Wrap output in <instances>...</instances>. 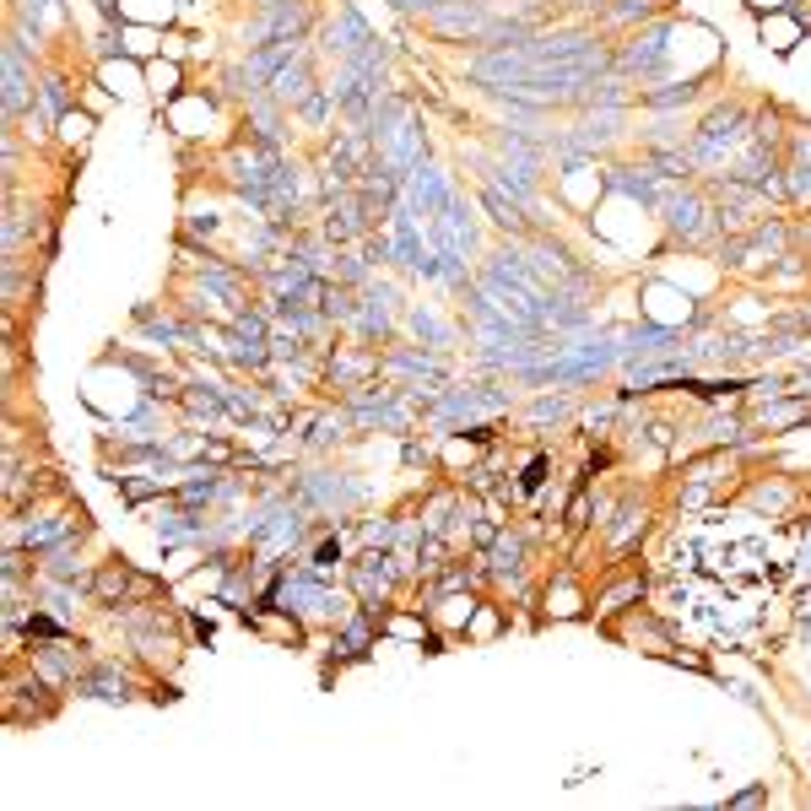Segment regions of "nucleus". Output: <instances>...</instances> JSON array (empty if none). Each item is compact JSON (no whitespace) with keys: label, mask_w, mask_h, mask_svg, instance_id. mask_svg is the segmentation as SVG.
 Here are the masks:
<instances>
[{"label":"nucleus","mask_w":811,"mask_h":811,"mask_svg":"<svg viewBox=\"0 0 811 811\" xmlns=\"http://www.w3.org/2000/svg\"><path fill=\"white\" fill-rule=\"evenodd\" d=\"M368 374H384V357H374V352H336L330 357L336 390H357V384H368Z\"/></svg>","instance_id":"nucleus-12"},{"label":"nucleus","mask_w":811,"mask_h":811,"mask_svg":"<svg viewBox=\"0 0 811 811\" xmlns=\"http://www.w3.org/2000/svg\"><path fill=\"white\" fill-rule=\"evenodd\" d=\"M368 38H374V33H368V22L357 17L352 6H341V17L319 28V49H325V55H341V60H352L357 49L368 44Z\"/></svg>","instance_id":"nucleus-8"},{"label":"nucleus","mask_w":811,"mask_h":811,"mask_svg":"<svg viewBox=\"0 0 811 811\" xmlns=\"http://www.w3.org/2000/svg\"><path fill=\"white\" fill-rule=\"evenodd\" d=\"M644 509H638V503H622L617 509V525H611V552H628L638 536H644Z\"/></svg>","instance_id":"nucleus-19"},{"label":"nucleus","mask_w":811,"mask_h":811,"mask_svg":"<svg viewBox=\"0 0 811 811\" xmlns=\"http://www.w3.org/2000/svg\"><path fill=\"white\" fill-rule=\"evenodd\" d=\"M152 590H157V584L141 579V574H130L125 563H103V568H92V579H87V595H92V601H98V606H114V611L130 606L136 595L146 601Z\"/></svg>","instance_id":"nucleus-4"},{"label":"nucleus","mask_w":811,"mask_h":811,"mask_svg":"<svg viewBox=\"0 0 811 811\" xmlns=\"http://www.w3.org/2000/svg\"><path fill=\"white\" fill-rule=\"evenodd\" d=\"M476 574L471 568H444V574L433 579V590H428V601H444V595H455V590H465V584H471Z\"/></svg>","instance_id":"nucleus-26"},{"label":"nucleus","mask_w":811,"mask_h":811,"mask_svg":"<svg viewBox=\"0 0 811 811\" xmlns=\"http://www.w3.org/2000/svg\"><path fill=\"white\" fill-rule=\"evenodd\" d=\"M628 601H644V579H622L617 590H606L601 601H595V611H622Z\"/></svg>","instance_id":"nucleus-25"},{"label":"nucleus","mask_w":811,"mask_h":811,"mask_svg":"<svg viewBox=\"0 0 811 811\" xmlns=\"http://www.w3.org/2000/svg\"><path fill=\"white\" fill-rule=\"evenodd\" d=\"M33 671L44 676L49 687H71V682H76V655L65 649V638H60V644L33 649Z\"/></svg>","instance_id":"nucleus-14"},{"label":"nucleus","mask_w":811,"mask_h":811,"mask_svg":"<svg viewBox=\"0 0 811 811\" xmlns=\"http://www.w3.org/2000/svg\"><path fill=\"white\" fill-rule=\"evenodd\" d=\"M611 190L633 195V201H644V206H666V190L649 179V168H617V174H611Z\"/></svg>","instance_id":"nucleus-17"},{"label":"nucleus","mask_w":811,"mask_h":811,"mask_svg":"<svg viewBox=\"0 0 811 811\" xmlns=\"http://www.w3.org/2000/svg\"><path fill=\"white\" fill-rule=\"evenodd\" d=\"M730 693H736L741 703H747V709H763V693H757L752 682H730Z\"/></svg>","instance_id":"nucleus-34"},{"label":"nucleus","mask_w":811,"mask_h":811,"mask_svg":"<svg viewBox=\"0 0 811 811\" xmlns=\"http://www.w3.org/2000/svg\"><path fill=\"white\" fill-rule=\"evenodd\" d=\"M38 114H44V119H65V82H60V76H44V82H38Z\"/></svg>","instance_id":"nucleus-24"},{"label":"nucleus","mask_w":811,"mask_h":811,"mask_svg":"<svg viewBox=\"0 0 811 811\" xmlns=\"http://www.w3.org/2000/svg\"><path fill=\"white\" fill-rule=\"evenodd\" d=\"M666 38H671V22H660V28L638 33L628 49H617V55H611V65H617L622 76H655L660 65H666Z\"/></svg>","instance_id":"nucleus-6"},{"label":"nucleus","mask_w":811,"mask_h":811,"mask_svg":"<svg viewBox=\"0 0 811 811\" xmlns=\"http://www.w3.org/2000/svg\"><path fill=\"white\" fill-rule=\"evenodd\" d=\"M28 55H22L17 44H6V119H17L22 109L33 103V92H28Z\"/></svg>","instance_id":"nucleus-13"},{"label":"nucleus","mask_w":811,"mask_h":811,"mask_svg":"<svg viewBox=\"0 0 811 811\" xmlns=\"http://www.w3.org/2000/svg\"><path fill=\"white\" fill-rule=\"evenodd\" d=\"M655 6H666V0H622V6H606L611 22H633V17H649Z\"/></svg>","instance_id":"nucleus-29"},{"label":"nucleus","mask_w":811,"mask_h":811,"mask_svg":"<svg viewBox=\"0 0 811 811\" xmlns=\"http://www.w3.org/2000/svg\"><path fill=\"white\" fill-rule=\"evenodd\" d=\"M163 482H168L163 471H152V476H114V487L125 493V503H146V498H157V493H163Z\"/></svg>","instance_id":"nucleus-22"},{"label":"nucleus","mask_w":811,"mask_h":811,"mask_svg":"<svg viewBox=\"0 0 811 811\" xmlns=\"http://www.w3.org/2000/svg\"><path fill=\"white\" fill-rule=\"evenodd\" d=\"M433 28L449 33V38H476V44H482V33L493 28V17H487L482 0H455V6L438 0V6H433Z\"/></svg>","instance_id":"nucleus-7"},{"label":"nucleus","mask_w":811,"mask_h":811,"mask_svg":"<svg viewBox=\"0 0 811 811\" xmlns=\"http://www.w3.org/2000/svg\"><path fill=\"white\" fill-rule=\"evenodd\" d=\"M666 228L682 238V244H709L714 233V201L709 195H698V190H682V195H666Z\"/></svg>","instance_id":"nucleus-3"},{"label":"nucleus","mask_w":811,"mask_h":811,"mask_svg":"<svg viewBox=\"0 0 811 811\" xmlns=\"http://www.w3.org/2000/svg\"><path fill=\"white\" fill-rule=\"evenodd\" d=\"M763 801H768V790H763V784H752V790L730 795V806H763Z\"/></svg>","instance_id":"nucleus-35"},{"label":"nucleus","mask_w":811,"mask_h":811,"mask_svg":"<svg viewBox=\"0 0 811 811\" xmlns=\"http://www.w3.org/2000/svg\"><path fill=\"white\" fill-rule=\"evenodd\" d=\"M384 374H411V379H428V384H438V379H444V363H438V357H428V352L390 347V352H384Z\"/></svg>","instance_id":"nucleus-15"},{"label":"nucleus","mask_w":811,"mask_h":811,"mask_svg":"<svg viewBox=\"0 0 811 811\" xmlns=\"http://www.w3.org/2000/svg\"><path fill=\"white\" fill-rule=\"evenodd\" d=\"M76 698H98V703H130V682H125V671L119 666H82L76 671Z\"/></svg>","instance_id":"nucleus-9"},{"label":"nucleus","mask_w":811,"mask_h":811,"mask_svg":"<svg viewBox=\"0 0 811 811\" xmlns=\"http://www.w3.org/2000/svg\"><path fill=\"white\" fill-rule=\"evenodd\" d=\"M433 244H438V255H444V260H465L476 249V222H471V211H465L460 195L433 217Z\"/></svg>","instance_id":"nucleus-5"},{"label":"nucleus","mask_w":811,"mask_h":811,"mask_svg":"<svg viewBox=\"0 0 811 811\" xmlns=\"http://www.w3.org/2000/svg\"><path fill=\"white\" fill-rule=\"evenodd\" d=\"M411 330H417V336L428 341L433 352H449V347H455V330H449L444 319H433L428 309H411Z\"/></svg>","instance_id":"nucleus-20"},{"label":"nucleus","mask_w":811,"mask_h":811,"mask_svg":"<svg viewBox=\"0 0 811 811\" xmlns=\"http://www.w3.org/2000/svg\"><path fill=\"white\" fill-rule=\"evenodd\" d=\"M482 206L493 211V222H498L503 233H514V238H520V233H530V222H525V206L514 201V195H503L498 184H482Z\"/></svg>","instance_id":"nucleus-16"},{"label":"nucleus","mask_w":811,"mask_h":811,"mask_svg":"<svg viewBox=\"0 0 811 811\" xmlns=\"http://www.w3.org/2000/svg\"><path fill=\"white\" fill-rule=\"evenodd\" d=\"M390 6H395V11H433L438 0H390Z\"/></svg>","instance_id":"nucleus-36"},{"label":"nucleus","mask_w":811,"mask_h":811,"mask_svg":"<svg viewBox=\"0 0 811 811\" xmlns=\"http://www.w3.org/2000/svg\"><path fill=\"white\" fill-rule=\"evenodd\" d=\"M60 628H65V622L55 617V611H49V617H44V611H33V617L22 622V633H28V638H60Z\"/></svg>","instance_id":"nucleus-30"},{"label":"nucleus","mask_w":811,"mask_h":811,"mask_svg":"<svg viewBox=\"0 0 811 811\" xmlns=\"http://www.w3.org/2000/svg\"><path fill=\"white\" fill-rule=\"evenodd\" d=\"M368 644H374V611H357V617L336 622V638H330V655L336 660H363Z\"/></svg>","instance_id":"nucleus-11"},{"label":"nucleus","mask_w":811,"mask_h":811,"mask_svg":"<svg viewBox=\"0 0 811 811\" xmlns=\"http://www.w3.org/2000/svg\"><path fill=\"white\" fill-rule=\"evenodd\" d=\"M44 601H49V611H55L60 622H76V606H71V595H65V590H44Z\"/></svg>","instance_id":"nucleus-33"},{"label":"nucleus","mask_w":811,"mask_h":811,"mask_svg":"<svg viewBox=\"0 0 811 811\" xmlns=\"http://www.w3.org/2000/svg\"><path fill=\"white\" fill-rule=\"evenodd\" d=\"M752 503H757V509H784V503H790V487H757V493H752Z\"/></svg>","instance_id":"nucleus-32"},{"label":"nucleus","mask_w":811,"mask_h":811,"mask_svg":"<svg viewBox=\"0 0 811 811\" xmlns=\"http://www.w3.org/2000/svg\"><path fill=\"white\" fill-rule=\"evenodd\" d=\"M568 6H601V0H568Z\"/></svg>","instance_id":"nucleus-37"},{"label":"nucleus","mask_w":811,"mask_h":811,"mask_svg":"<svg viewBox=\"0 0 811 811\" xmlns=\"http://www.w3.org/2000/svg\"><path fill=\"white\" fill-rule=\"evenodd\" d=\"M801 417H806V406H763L757 411L763 428H790V422H801Z\"/></svg>","instance_id":"nucleus-28"},{"label":"nucleus","mask_w":811,"mask_h":811,"mask_svg":"<svg viewBox=\"0 0 811 811\" xmlns=\"http://www.w3.org/2000/svg\"><path fill=\"white\" fill-rule=\"evenodd\" d=\"M341 563V536H325L314 547V557H309V568H319V574H325V568H336Z\"/></svg>","instance_id":"nucleus-31"},{"label":"nucleus","mask_w":811,"mask_h":811,"mask_svg":"<svg viewBox=\"0 0 811 811\" xmlns=\"http://www.w3.org/2000/svg\"><path fill=\"white\" fill-rule=\"evenodd\" d=\"M395 574H401V557H390V547H368L363 557L352 563V590L357 601H363V611H384V601H390L395 590Z\"/></svg>","instance_id":"nucleus-2"},{"label":"nucleus","mask_w":811,"mask_h":811,"mask_svg":"<svg viewBox=\"0 0 811 811\" xmlns=\"http://www.w3.org/2000/svg\"><path fill=\"white\" fill-rule=\"evenodd\" d=\"M698 87H703V82H676V87L644 92V103H649V109H660V114H666V109H682V103H693V98H698Z\"/></svg>","instance_id":"nucleus-23"},{"label":"nucleus","mask_w":811,"mask_h":811,"mask_svg":"<svg viewBox=\"0 0 811 811\" xmlns=\"http://www.w3.org/2000/svg\"><path fill=\"white\" fill-rule=\"evenodd\" d=\"M568 411H574V401H568V395H541V401L530 406V417H536V422H563Z\"/></svg>","instance_id":"nucleus-27"},{"label":"nucleus","mask_w":811,"mask_h":811,"mask_svg":"<svg viewBox=\"0 0 811 811\" xmlns=\"http://www.w3.org/2000/svg\"><path fill=\"white\" fill-rule=\"evenodd\" d=\"M747 125H752V119H747V109H741V103H725V109H714V114L698 125V136H693V163H703V168L725 163V152L747 146V136H752Z\"/></svg>","instance_id":"nucleus-1"},{"label":"nucleus","mask_w":811,"mask_h":811,"mask_svg":"<svg viewBox=\"0 0 811 811\" xmlns=\"http://www.w3.org/2000/svg\"><path fill=\"white\" fill-rule=\"evenodd\" d=\"M309 92H314V71H309V55H303V49H298V55H292V60L282 65V71L271 76V87H265V98H276V103H282V109H298V103L309 98Z\"/></svg>","instance_id":"nucleus-10"},{"label":"nucleus","mask_w":811,"mask_h":811,"mask_svg":"<svg viewBox=\"0 0 811 811\" xmlns=\"http://www.w3.org/2000/svg\"><path fill=\"white\" fill-rule=\"evenodd\" d=\"M790 195L795 201H811V136H795V152H790Z\"/></svg>","instance_id":"nucleus-18"},{"label":"nucleus","mask_w":811,"mask_h":811,"mask_svg":"<svg viewBox=\"0 0 811 811\" xmlns=\"http://www.w3.org/2000/svg\"><path fill=\"white\" fill-rule=\"evenodd\" d=\"M201 287H206V298H228V303L244 298V282H238L233 271H222V265H211V260H206V271H201Z\"/></svg>","instance_id":"nucleus-21"}]
</instances>
